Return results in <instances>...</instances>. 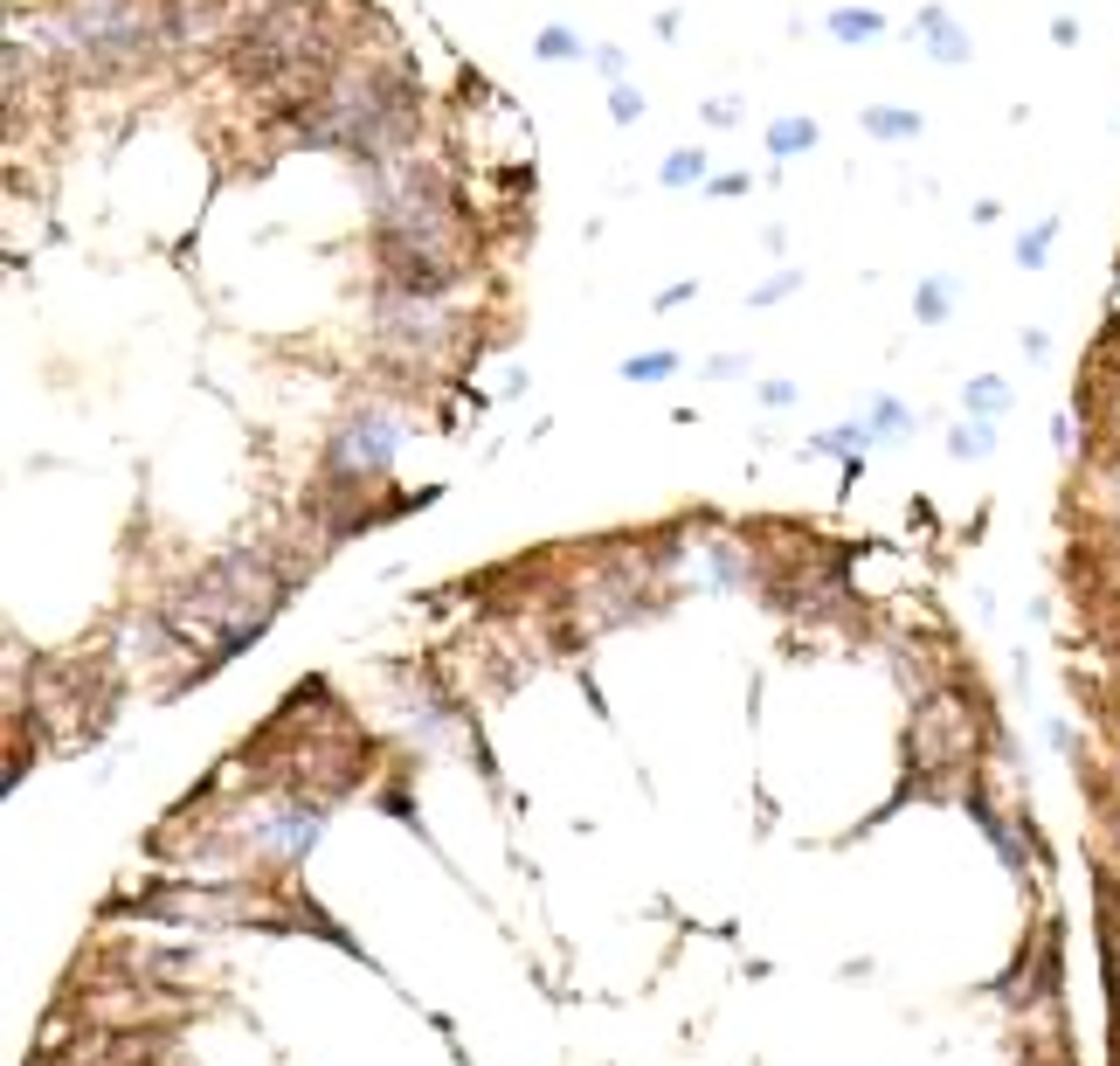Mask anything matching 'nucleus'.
<instances>
[{"label":"nucleus","mask_w":1120,"mask_h":1066,"mask_svg":"<svg viewBox=\"0 0 1120 1066\" xmlns=\"http://www.w3.org/2000/svg\"><path fill=\"white\" fill-rule=\"evenodd\" d=\"M35 42L69 69H132L166 42V7L160 0H56Z\"/></svg>","instance_id":"nucleus-1"},{"label":"nucleus","mask_w":1120,"mask_h":1066,"mask_svg":"<svg viewBox=\"0 0 1120 1066\" xmlns=\"http://www.w3.org/2000/svg\"><path fill=\"white\" fill-rule=\"evenodd\" d=\"M277 602H284L277 575H270L256 554H229V561H214L208 575H194L181 596L166 602V623L181 637L214 644V651H235L243 637H256L277 617Z\"/></svg>","instance_id":"nucleus-2"},{"label":"nucleus","mask_w":1120,"mask_h":1066,"mask_svg":"<svg viewBox=\"0 0 1120 1066\" xmlns=\"http://www.w3.org/2000/svg\"><path fill=\"white\" fill-rule=\"evenodd\" d=\"M374 340L395 361H415V367H429L436 353L457 340V312H450L436 291H380V305H374Z\"/></svg>","instance_id":"nucleus-3"},{"label":"nucleus","mask_w":1120,"mask_h":1066,"mask_svg":"<svg viewBox=\"0 0 1120 1066\" xmlns=\"http://www.w3.org/2000/svg\"><path fill=\"white\" fill-rule=\"evenodd\" d=\"M395 444H401V423L395 409H353L332 436V478H360V485H380L388 465H395Z\"/></svg>","instance_id":"nucleus-4"},{"label":"nucleus","mask_w":1120,"mask_h":1066,"mask_svg":"<svg viewBox=\"0 0 1120 1066\" xmlns=\"http://www.w3.org/2000/svg\"><path fill=\"white\" fill-rule=\"evenodd\" d=\"M913 762H927V768H940V762H955V755H969V741H975V727H969V706L955 700V693H934V700H920L913 706Z\"/></svg>","instance_id":"nucleus-5"},{"label":"nucleus","mask_w":1120,"mask_h":1066,"mask_svg":"<svg viewBox=\"0 0 1120 1066\" xmlns=\"http://www.w3.org/2000/svg\"><path fill=\"white\" fill-rule=\"evenodd\" d=\"M913 28H920V42H927V56H934V63H969V35H961V21L948 15V7H920V21H913Z\"/></svg>","instance_id":"nucleus-6"},{"label":"nucleus","mask_w":1120,"mask_h":1066,"mask_svg":"<svg viewBox=\"0 0 1120 1066\" xmlns=\"http://www.w3.org/2000/svg\"><path fill=\"white\" fill-rule=\"evenodd\" d=\"M768 146H774V160H795V152L816 146V125H809V118H774V125H768Z\"/></svg>","instance_id":"nucleus-7"},{"label":"nucleus","mask_w":1120,"mask_h":1066,"mask_svg":"<svg viewBox=\"0 0 1120 1066\" xmlns=\"http://www.w3.org/2000/svg\"><path fill=\"white\" fill-rule=\"evenodd\" d=\"M948 450H955V457H989V450H996V423L989 416L955 423V430H948Z\"/></svg>","instance_id":"nucleus-8"},{"label":"nucleus","mask_w":1120,"mask_h":1066,"mask_svg":"<svg viewBox=\"0 0 1120 1066\" xmlns=\"http://www.w3.org/2000/svg\"><path fill=\"white\" fill-rule=\"evenodd\" d=\"M865 132H872V139H920V111H892V104H872V111H865Z\"/></svg>","instance_id":"nucleus-9"},{"label":"nucleus","mask_w":1120,"mask_h":1066,"mask_svg":"<svg viewBox=\"0 0 1120 1066\" xmlns=\"http://www.w3.org/2000/svg\"><path fill=\"white\" fill-rule=\"evenodd\" d=\"M865 416H872V423H865V430H872V444H878V436H907V430H913V409H907V402H892V395H878Z\"/></svg>","instance_id":"nucleus-10"},{"label":"nucleus","mask_w":1120,"mask_h":1066,"mask_svg":"<svg viewBox=\"0 0 1120 1066\" xmlns=\"http://www.w3.org/2000/svg\"><path fill=\"white\" fill-rule=\"evenodd\" d=\"M878 28H886V21H878L872 7H837V15H830V35H837V42H872Z\"/></svg>","instance_id":"nucleus-11"},{"label":"nucleus","mask_w":1120,"mask_h":1066,"mask_svg":"<svg viewBox=\"0 0 1120 1066\" xmlns=\"http://www.w3.org/2000/svg\"><path fill=\"white\" fill-rule=\"evenodd\" d=\"M1052 243H1058V216H1044L1038 229L1017 243V264H1023V270H1044V264H1052Z\"/></svg>","instance_id":"nucleus-12"},{"label":"nucleus","mask_w":1120,"mask_h":1066,"mask_svg":"<svg viewBox=\"0 0 1120 1066\" xmlns=\"http://www.w3.org/2000/svg\"><path fill=\"white\" fill-rule=\"evenodd\" d=\"M948 305H955V278H927L913 312H920V326H940V319H948Z\"/></svg>","instance_id":"nucleus-13"},{"label":"nucleus","mask_w":1120,"mask_h":1066,"mask_svg":"<svg viewBox=\"0 0 1120 1066\" xmlns=\"http://www.w3.org/2000/svg\"><path fill=\"white\" fill-rule=\"evenodd\" d=\"M699 575H706L712 589H733V582H741V575H747V561H741V554H733V548H706V561H699Z\"/></svg>","instance_id":"nucleus-14"},{"label":"nucleus","mask_w":1120,"mask_h":1066,"mask_svg":"<svg viewBox=\"0 0 1120 1066\" xmlns=\"http://www.w3.org/2000/svg\"><path fill=\"white\" fill-rule=\"evenodd\" d=\"M692 181H706V152H699V146H678L671 160H664V187H692Z\"/></svg>","instance_id":"nucleus-15"},{"label":"nucleus","mask_w":1120,"mask_h":1066,"mask_svg":"<svg viewBox=\"0 0 1120 1066\" xmlns=\"http://www.w3.org/2000/svg\"><path fill=\"white\" fill-rule=\"evenodd\" d=\"M969 409H975V416H1003V409H1010V388L996 382V374H975V382H969Z\"/></svg>","instance_id":"nucleus-16"},{"label":"nucleus","mask_w":1120,"mask_h":1066,"mask_svg":"<svg viewBox=\"0 0 1120 1066\" xmlns=\"http://www.w3.org/2000/svg\"><path fill=\"white\" fill-rule=\"evenodd\" d=\"M671 367H678V353H664V347H658V353H629V361H623V382H664Z\"/></svg>","instance_id":"nucleus-17"},{"label":"nucleus","mask_w":1120,"mask_h":1066,"mask_svg":"<svg viewBox=\"0 0 1120 1066\" xmlns=\"http://www.w3.org/2000/svg\"><path fill=\"white\" fill-rule=\"evenodd\" d=\"M533 56H540V63H567V56H588V49H581L575 28H546L540 42H533Z\"/></svg>","instance_id":"nucleus-18"},{"label":"nucleus","mask_w":1120,"mask_h":1066,"mask_svg":"<svg viewBox=\"0 0 1120 1066\" xmlns=\"http://www.w3.org/2000/svg\"><path fill=\"white\" fill-rule=\"evenodd\" d=\"M609 118H616V125H637V118H643V98H637L629 84H616V90H609Z\"/></svg>","instance_id":"nucleus-19"},{"label":"nucleus","mask_w":1120,"mask_h":1066,"mask_svg":"<svg viewBox=\"0 0 1120 1066\" xmlns=\"http://www.w3.org/2000/svg\"><path fill=\"white\" fill-rule=\"evenodd\" d=\"M795 284H803V270H782V278H768V284L754 291V305H774V299H789Z\"/></svg>","instance_id":"nucleus-20"},{"label":"nucleus","mask_w":1120,"mask_h":1066,"mask_svg":"<svg viewBox=\"0 0 1120 1066\" xmlns=\"http://www.w3.org/2000/svg\"><path fill=\"white\" fill-rule=\"evenodd\" d=\"M741 374H747L741 353H720V361H706V382H741Z\"/></svg>","instance_id":"nucleus-21"}]
</instances>
